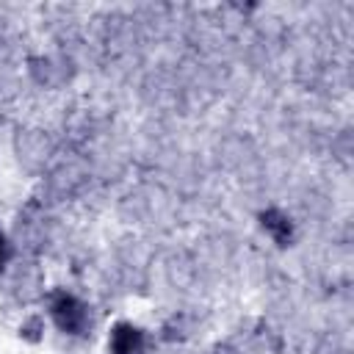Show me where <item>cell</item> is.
Segmentation results:
<instances>
[{
  "instance_id": "obj_2",
  "label": "cell",
  "mask_w": 354,
  "mask_h": 354,
  "mask_svg": "<svg viewBox=\"0 0 354 354\" xmlns=\"http://www.w3.org/2000/svg\"><path fill=\"white\" fill-rule=\"evenodd\" d=\"M111 354H144V332L127 321L116 324L108 340Z\"/></svg>"
},
{
  "instance_id": "obj_1",
  "label": "cell",
  "mask_w": 354,
  "mask_h": 354,
  "mask_svg": "<svg viewBox=\"0 0 354 354\" xmlns=\"http://www.w3.org/2000/svg\"><path fill=\"white\" fill-rule=\"evenodd\" d=\"M50 313H53V321L58 324V329L66 332V335H80L86 329V324H88L86 307L69 293H58L53 299V304H50Z\"/></svg>"
},
{
  "instance_id": "obj_3",
  "label": "cell",
  "mask_w": 354,
  "mask_h": 354,
  "mask_svg": "<svg viewBox=\"0 0 354 354\" xmlns=\"http://www.w3.org/2000/svg\"><path fill=\"white\" fill-rule=\"evenodd\" d=\"M6 260H8V246H6V238L0 235V268H3Z\"/></svg>"
},
{
  "instance_id": "obj_4",
  "label": "cell",
  "mask_w": 354,
  "mask_h": 354,
  "mask_svg": "<svg viewBox=\"0 0 354 354\" xmlns=\"http://www.w3.org/2000/svg\"><path fill=\"white\" fill-rule=\"evenodd\" d=\"M216 354H230V351H221V348H218V351H216Z\"/></svg>"
}]
</instances>
